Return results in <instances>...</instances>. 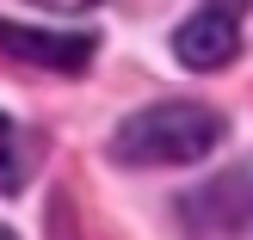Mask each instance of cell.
I'll return each instance as SVG.
<instances>
[{"label": "cell", "instance_id": "obj_1", "mask_svg": "<svg viewBox=\"0 0 253 240\" xmlns=\"http://www.w3.org/2000/svg\"><path fill=\"white\" fill-rule=\"evenodd\" d=\"M216 142H222V117L210 105L167 99V105L124 117V130L111 136V160H124V167H192V160L216 154Z\"/></svg>", "mask_w": 253, "mask_h": 240}, {"label": "cell", "instance_id": "obj_2", "mask_svg": "<svg viewBox=\"0 0 253 240\" xmlns=\"http://www.w3.org/2000/svg\"><path fill=\"white\" fill-rule=\"evenodd\" d=\"M235 49H241V25H235V6H198L192 19L173 31V56L185 68L210 74V68H229Z\"/></svg>", "mask_w": 253, "mask_h": 240}, {"label": "cell", "instance_id": "obj_3", "mask_svg": "<svg viewBox=\"0 0 253 240\" xmlns=\"http://www.w3.org/2000/svg\"><path fill=\"white\" fill-rule=\"evenodd\" d=\"M0 56L37 62V68H56V74H81L93 62V37L86 31H31V25L0 19Z\"/></svg>", "mask_w": 253, "mask_h": 240}, {"label": "cell", "instance_id": "obj_4", "mask_svg": "<svg viewBox=\"0 0 253 240\" xmlns=\"http://www.w3.org/2000/svg\"><path fill=\"white\" fill-rule=\"evenodd\" d=\"M198 209H216V222L222 228H241V222H253V160L241 172H229L222 185H210L204 197H192Z\"/></svg>", "mask_w": 253, "mask_h": 240}, {"label": "cell", "instance_id": "obj_5", "mask_svg": "<svg viewBox=\"0 0 253 240\" xmlns=\"http://www.w3.org/2000/svg\"><path fill=\"white\" fill-rule=\"evenodd\" d=\"M25 185V167H19V130H12V117H0V191H19Z\"/></svg>", "mask_w": 253, "mask_h": 240}, {"label": "cell", "instance_id": "obj_6", "mask_svg": "<svg viewBox=\"0 0 253 240\" xmlns=\"http://www.w3.org/2000/svg\"><path fill=\"white\" fill-rule=\"evenodd\" d=\"M31 6H49V12H86V6H99V0H31Z\"/></svg>", "mask_w": 253, "mask_h": 240}, {"label": "cell", "instance_id": "obj_7", "mask_svg": "<svg viewBox=\"0 0 253 240\" xmlns=\"http://www.w3.org/2000/svg\"><path fill=\"white\" fill-rule=\"evenodd\" d=\"M0 240H12V234H6V228H0Z\"/></svg>", "mask_w": 253, "mask_h": 240}]
</instances>
